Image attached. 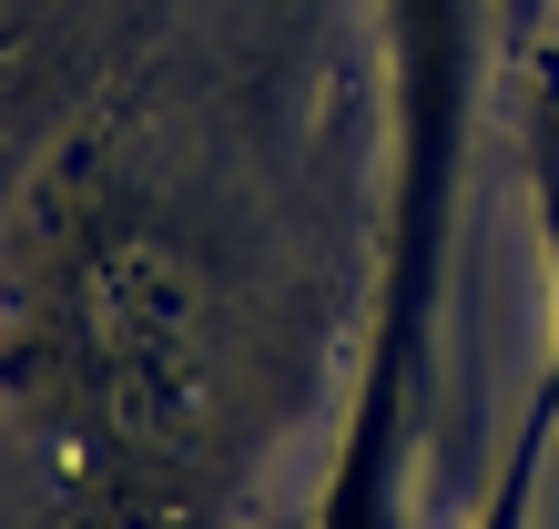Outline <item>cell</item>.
Masks as SVG:
<instances>
[{"label":"cell","instance_id":"7a4b0ae2","mask_svg":"<svg viewBox=\"0 0 559 529\" xmlns=\"http://www.w3.org/2000/svg\"><path fill=\"white\" fill-rule=\"evenodd\" d=\"M519 143H530V204H539V255H549V306H559V61L539 72V92H530V122H519ZM539 408H549V427H559V346H549Z\"/></svg>","mask_w":559,"mask_h":529},{"label":"cell","instance_id":"277c9868","mask_svg":"<svg viewBox=\"0 0 559 529\" xmlns=\"http://www.w3.org/2000/svg\"><path fill=\"white\" fill-rule=\"evenodd\" d=\"M549 11H559V0H488V21H499V51H539Z\"/></svg>","mask_w":559,"mask_h":529},{"label":"cell","instance_id":"3957f363","mask_svg":"<svg viewBox=\"0 0 559 529\" xmlns=\"http://www.w3.org/2000/svg\"><path fill=\"white\" fill-rule=\"evenodd\" d=\"M539 448H549V408L519 427V448H509V469H499V499L478 509V529H530V489H539Z\"/></svg>","mask_w":559,"mask_h":529},{"label":"cell","instance_id":"6da1fadb","mask_svg":"<svg viewBox=\"0 0 559 529\" xmlns=\"http://www.w3.org/2000/svg\"><path fill=\"white\" fill-rule=\"evenodd\" d=\"M499 61L488 0H386V214H377V316H367V377H356L346 458L325 529H407L417 469V408L448 306V245L468 204V143H478V82Z\"/></svg>","mask_w":559,"mask_h":529}]
</instances>
